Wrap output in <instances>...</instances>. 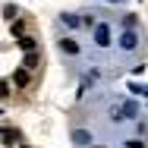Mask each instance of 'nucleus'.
<instances>
[{"label":"nucleus","instance_id":"nucleus-11","mask_svg":"<svg viewBox=\"0 0 148 148\" xmlns=\"http://www.w3.org/2000/svg\"><path fill=\"white\" fill-rule=\"evenodd\" d=\"M6 95H10V85H6V82H0V98H6Z\"/></svg>","mask_w":148,"mask_h":148},{"label":"nucleus","instance_id":"nucleus-5","mask_svg":"<svg viewBox=\"0 0 148 148\" xmlns=\"http://www.w3.org/2000/svg\"><path fill=\"white\" fill-rule=\"evenodd\" d=\"M3 142H6V145H16V142H19V129H13V126L3 129Z\"/></svg>","mask_w":148,"mask_h":148},{"label":"nucleus","instance_id":"nucleus-1","mask_svg":"<svg viewBox=\"0 0 148 148\" xmlns=\"http://www.w3.org/2000/svg\"><path fill=\"white\" fill-rule=\"evenodd\" d=\"M13 82H16L19 88H29V85H32V69H25V66H22V69H16Z\"/></svg>","mask_w":148,"mask_h":148},{"label":"nucleus","instance_id":"nucleus-3","mask_svg":"<svg viewBox=\"0 0 148 148\" xmlns=\"http://www.w3.org/2000/svg\"><path fill=\"white\" fill-rule=\"evenodd\" d=\"M60 51H63V54H79V44H76L73 38H63V41H60Z\"/></svg>","mask_w":148,"mask_h":148},{"label":"nucleus","instance_id":"nucleus-10","mask_svg":"<svg viewBox=\"0 0 148 148\" xmlns=\"http://www.w3.org/2000/svg\"><path fill=\"white\" fill-rule=\"evenodd\" d=\"M126 148H145V142H142V139H129V142H126Z\"/></svg>","mask_w":148,"mask_h":148},{"label":"nucleus","instance_id":"nucleus-2","mask_svg":"<svg viewBox=\"0 0 148 148\" xmlns=\"http://www.w3.org/2000/svg\"><path fill=\"white\" fill-rule=\"evenodd\" d=\"M136 44H139V38H136L132 32H126V35L120 38V47H123V51H136Z\"/></svg>","mask_w":148,"mask_h":148},{"label":"nucleus","instance_id":"nucleus-12","mask_svg":"<svg viewBox=\"0 0 148 148\" xmlns=\"http://www.w3.org/2000/svg\"><path fill=\"white\" fill-rule=\"evenodd\" d=\"M98 148H101V145H98Z\"/></svg>","mask_w":148,"mask_h":148},{"label":"nucleus","instance_id":"nucleus-4","mask_svg":"<svg viewBox=\"0 0 148 148\" xmlns=\"http://www.w3.org/2000/svg\"><path fill=\"white\" fill-rule=\"evenodd\" d=\"M22 66H25V69H38V54H35V51H25V60H22Z\"/></svg>","mask_w":148,"mask_h":148},{"label":"nucleus","instance_id":"nucleus-7","mask_svg":"<svg viewBox=\"0 0 148 148\" xmlns=\"http://www.w3.org/2000/svg\"><path fill=\"white\" fill-rule=\"evenodd\" d=\"M19 47H22V51H35V38H32V35L19 38Z\"/></svg>","mask_w":148,"mask_h":148},{"label":"nucleus","instance_id":"nucleus-6","mask_svg":"<svg viewBox=\"0 0 148 148\" xmlns=\"http://www.w3.org/2000/svg\"><path fill=\"white\" fill-rule=\"evenodd\" d=\"M95 38H98V44H107V25H98L95 29Z\"/></svg>","mask_w":148,"mask_h":148},{"label":"nucleus","instance_id":"nucleus-9","mask_svg":"<svg viewBox=\"0 0 148 148\" xmlns=\"http://www.w3.org/2000/svg\"><path fill=\"white\" fill-rule=\"evenodd\" d=\"M22 32H25V22H19V19H16V22H13V35H16V38H22Z\"/></svg>","mask_w":148,"mask_h":148},{"label":"nucleus","instance_id":"nucleus-8","mask_svg":"<svg viewBox=\"0 0 148 148\" xmlns=\"http://www.w3.org/2000/svg\"><path fill=\"white\" fill-rule=\"evenodd\" d=\"M73 139H76L79 145H88V132H82V129H76V132H73Z\"/></svg>","mask_w":148,"mask_h":148}]
</instances>
